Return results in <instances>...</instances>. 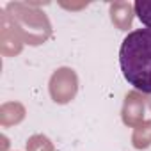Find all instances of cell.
<instances>
[{
  "mask_svg": "<svg viewBox=\"0 0 151 151\" xmlns=\"http://www.w3.org/2000/svg\"><path fill=\"white\" fill-rule=\"evenodd\" d=\"M123 77L139 93L151 94V30L139 29L130 32L119 48Z\"/></svg>",
  "mask_w": 151,
  "mask_h": 151,
  "instance_id": "6da1fadb",
  "label": "cell"
},
{
  "mask_svg": "<svg viewBox=\"0 0 151 151\" xmlns=\"http://www.w3.org/2000/svg\"><path fill=\"white\" fill-rule=\"evenodd\" d=\"M6 14L9 16L18 34L22 36L23 43L37 46V45H43L52 36V25L46 14L32 4L11 2L6 7Z\"/></svg>",
  "mask_w": 151,
  "mask_h": 151,
  "instance_id": "7a4b0ae2",
  "label": "cell"
},
{
  "mask_svg": "<svg viewBox=\"0 0 151 151\" xmlns=\"http://www.w3.org/2000/svg\"><path fill=\"white\" fill-rule=\"evenodd\" d=\"M50 96L55 103H69L78 91L77 73L71 68H59L50 78Z\"/></svg>",
  "mask_w": 151,
  "mask_h": 151,
  "instance_id": "3957f363",
  "label": "cell"
},
{
  "mask_svg": "<svg viewBox=\"0 0 151 151\" xmlns=\"http://www.w3.org/2000/svg\"><path fill=\"white\" fill-rule=\"evenodd\" d=\"M144 109H146V98L139 91H130L124 96V103L121 110L123 123L130 128L139 126L144 121Z\"/></svg>",
  "mask_w": 151,
  "mask_h": 151,
  "instance_id": "277c9868",
  "label": "cell"
},
{
  "mask_svg": "<svg viewBox=\"0 0 151 151\" xmlns=\"http://www.w3.org/2000/svg\"><path fill=\"white\" fill-rule=\"evenodd\" d=\"M23 46V39L18 34V30L13 27L9 16L6 14V11L2 13V29H0V52L4 55H18L22 52Z\"/></svg>",
  "mask_w": 151,
  "mask_h": 151,
  "instance_id": "5b68a950",
  "label": "cell"
},
{
  "mask_svg": "<svg viewBox=\"0 0 151 151\" xmlns=\"http://www.w3.org/2000/svg\"><path fill=\"white\" fill-rule=\"evenodd\" d=\"M133 4L130 2H114L110 4V20L119 30H128L133 22Z\"/></svg>",
  "mask_w": 151,
  "mask_h": 151,
  "instance_id": "8992f818",
  "label": "cell"
},
{
  "mask_svg": "<svg viewBox=\"0 0 151 151\" xmlns=\"http://www.w3.org/2000/svg\"><path fill=\"white\" fill-rule=\"evenodd\" d=\"M25 117V109L23 105L20 103H6L0 109V123L2 126H13V124H18L22 123Z\"/></svg>",
  "mask_w": 151,
  "mask_h": 151,
  "instance_id": "52a82bcc",
  "label": "cell"
},
{
  "mask_svg": "<svg viewBox=\"0 0 151 151\" xmlns=\"http://www.w3.org/2000/svg\"><path fill=\"white\" fill-rule=\"evenodd\" d=\"M132 144L135 149H146L151 146V119L142 121L139 126H135L132 135Z\"/></svg>",
  "mask_w": 151,
  "mask_h": 151,
  "instance_id": "ba28073f",
  "label": "cell"
},
{
  "mask_svg": "<svg viewBox=\"0 0 151 151\" xmlns=\"http://www.w3.org/2000/svg\"><path fill=\"white\" fill-rule=\"evenodd\" d=\"M27 151H57L46 135H32L27 140Z\"/></svg>",
  "mask_w": 151,
  "mask_h": 151,
  "instance_id": "9c48e42d",
  "label": "cell"
},
{
  "mask_svg": "<svg viewBox=\"0 0 151 151\" xmlns=\"http://www.w3.org/2000/svg\"><path fill=\"white\" fill-rule=\"evenodd\" d=\"M137 18L146 25V29L151 30V0H137L133 4Z\"/></svg>",
  "mask_w": 151,
  "mask_h": 151,
  "instance_id": "30bf717a",
  "label": "cell"
},
{
  "mask_svg": "<svg viewBox=\"0 0 151 151\" xmlns=\"http://www.w3.org/2000/svg\"><path fill=\"white\" fill-rule=\"evenodd\" d=\"M146 103H147V107H149V110H151V94L146 98Z\"/></svg>",
  "mask_w": 151,
  "mask_h": 151,
  "instance_id": "8fae6325",
  "label": "cell"
}]
</instances>
